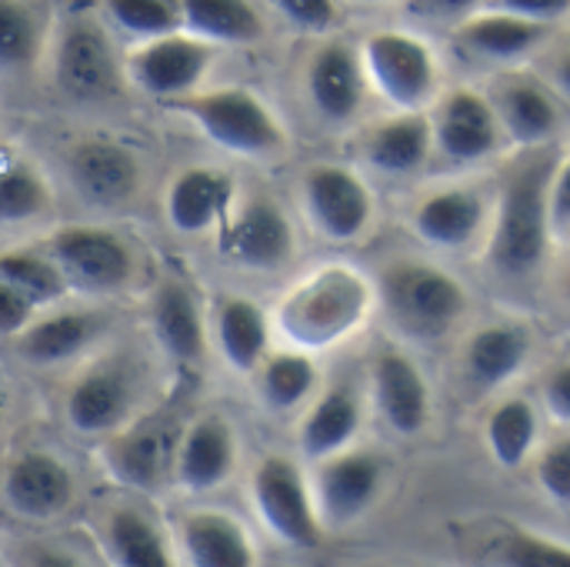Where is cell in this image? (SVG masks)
Here are the masks:
<instances>
[{
    "mask_svg": "<svg viewBox=\"0 0 570 567\" xmlns=\"http://www.w3.org/2000/svg\"><path fill=\"white\" fill-rule=\"evenodd\" d=\"M371 287L351 267H324L297 284L281 304L277 324L301 348H327L344 341L367 314Z\"/></svg>",
    "mask_w": 570,
    "mask_h": 567,
    "instance_id": "1",
    "label": "cell"
},
{
    "mask_svg": "<svg viewBox=\"0 0 570 567\" xmlns=\"http://www.w3.org/2000/svg\"><path fill=\"white\" fill-rule=\"evenodd\" d=\"M548 184L544 164H528L504 180L491 237V264L508 277H524L548 257Z\"/></svg>",
    "mask_w": 570,
    "mask_h": 567,
    "instance_id": "2",
    "label": "cell"
},
{
    "mask_svg": "<svg viewBox=\"0 0 570 567\" xmlns=\"http://www.w3.org/2000/svg\"><path fill=\"white\" fill-rule=\"evenodd\" d=\"M194 124L224 150L244 157H267L284 147V130L274 114L240 87H220L184 100Z\"/></svg>",
    "mask_w": 570,
    "mask_h": 567,
    "instance_id": "3",
    "label": "cell"
},
{
    "mask_svg": "<svg viewBox=\"0 0 570 567\" xmlns=\"http://www.w3.org/2000/svg\"><path fill=\"white\" fill-rule=\"evenodd\" d=\"M387 307L404 331L438 338L464 317L468 294L448 271L431 264H401L387 271Z\"/></svg>",
    "mask_w": 570,
    "mask_h": 567,
    "instance_id": "4",
    "label": "cell"
},
{
    "mask_svg": "<svg viewBox=\"0 0 570 567\" xmlns=\"http://www.w3.org/2000/svg\"><path fill=\"white\" fill-rule=\"evenodd\" d=\"M254 508L267 531L291 548L311 551L321 545L324 528L314 511V498L304 475L287 458H264L254 471Z\"/></svg>",
    "mask_w": 570,
    "mask_h": 567,
    "instance_id": "5",
    "label": "cell"
},
{
    "mask_svg": "<svg viewBox=\"0 0 570 567\" xmlns=\"http://www.w3.org/2000/svg\"><path fill=\"white\" fill-rule=\"evenodd\" d=\"M47 261L60 274L63 287L104 294L130 281L134 261L127 244L100 227H67L50 237Z\"/></svg>",
    "mask_w": 570,
    "mask_h": 567,
    "instance_id": "6",
    "label": "cell"
},
{
    "mask_svg": "<svg viewBox=\"0 0 570 567\" xmlns=\"http://www.w3.org/2000/svg\"><path fill=\"white\" fill-rule=\"evenodd\" d=\"M364 67L391 104L417 110L431 100L438 84V63L424 40L401 30H377L364 40Z\"/></svg>",
    "mask_w": 570,
    "mask_h": 567,
    "instance_id": "7",
    "label": "cell"
},
{
    "mask_svg": "<svg viewBox=\"0 0 570 567\" xmlns=\"http://www.w3.org/2000/svg\"><path fill=\"white\" fill-rule=\"evenodd\" d=\"M304 201L314 227L331 241H354L371 224L367 184L341 164H317L304 177Z\"/></svg>",
    "mask_w": 570,
    "mask_h": 567,
    "instance_id": "8",
    "label": "cell"
},
{
    "mask_svg": "<svg viewBox=\"0 0 570 567\" xmlns=\"http://www.w3.org/2000/svg\"><path fill=\"white\" fill-rule=\"evenodd\" d=\"M381 478H384V465L374 454H334L324 461V468L317 471V485H314V511L321 528H344L351 521H357L377 498L381 491Z\"/></svg>",
    "mask_w": 570,
    "mask_h": 567,
    "instance_id": "9",
    "label": "cell"
},
{
    "mask_svg": "<svg viewBox=\"0 0 570 567\" xmlns=\"http://www.w3.org/2000/svg\"><path fill=\"white\" fill-rule=\"evenodd\" d=\"M207 67H210V47L180 30L147 40L130 57V77L150 97H180L194 90L204 80Z\"/></svg>",
    "mask_w": 570,
    "mask_h": 567,
    "instance_id": "10",
    "label": "cell"
},
{
    "mask_svg": "<svg viewBox=\"0 0 570 567\" xmlns=\"http://www.w3.org/2000/svg\"><path fill=\"white\" fill-rule=\"evenodd\" d=\"M220 251L237 261L240 267L254 271H274L291 261L294 254V231L284 217V211L271 201L247 204L220 237Z\"/></svg>",
    "mask_w": 570,
    "mask_h": 567,
    "instance_id": "11",
    "label": "cell"
},
{
    "mask_svg": "<svg viewBox=\"0 0 570 567\" xmlns=\"http://www.w3.org/2000/svg\"><path fill=\"white\" fill-rule=\"evenodd\" d=\"M7 505L27 521H50L73 501V478L53 454H20L3 478Z\"/></svg>",
    "mask_w": 570,
    "mask_h": 567,
    "instance_id": "12",
    "label": "cell"
},
{
    "mask_svg": "<svg viewBox=\"0 0 570 567\" xmlns=\"http://www.w3.org/2000/svg\"><path fill=\"white\" fill-rule=\"evenodd\" d=\"M431 144L441 147L451 160H481L498 147V117L491 110V100L474 90H454L438 114V124L431 127Z\"/></svg>",
    "mask_w": 570,
    "mask_h": 567,
    "instance_id": "13",
    "label": "cell"
},
{
    "mask_svg": "<svg viewBox=\"0 0 570 567\" xmlns=\"http://www.w3.org/2000/svg\"><path fill=\"white\" fill-rule=\"evenodd\" d=\"M371 384H374L377 411L391 431L411 438L428 424V414H431L428 384H424L421 371L404 354H397V351L377 354L374 371H371Z\"/></svg>",
    "mask_w": 570,
    "mask_h": 567,
    "instance_id": "14",
    "label": "cell"
},
{
    "mask_svg": "<svg viewBox=\"0 0 570 567\" xmlns=\"http://www.w3.org/2000/svg\"><path fill=\"white\" fill-rule=\"evenodd\" d=\"M137 157L114 140H83L70 154V177L77 190L100 207L120 204L137 187Z\"/></svg>",
    "mask_w": 570,
    "mask_h": 567,
    "instance_id": "15",
    "label": "cell"
},
{
    "mask_svg": "<svg viewBox=\"0 0 570 567\" xmlns=\"http://www.w3.org/2000/svg\"><path fill=\"white\" fill-rule=\"evenodd\" d=\"M134 408V391L124 371L94 368L67 394V421L80 434L117 431Z\"/></svg>",
    "mask_w": 570,
    "mask_h": 567,
    "instance_id": "16",
    "label": "cell"
},
{
    "mask_svg": "<svg viewBox=\"0 0 570 567\" xmlns=\"http://www.w3.org/2000/svg\"><path fill=\"white\" fill-rule=\"evenodd\" d=\"M57 84L73 97H104L117 84L107 37L90 23H73L57 47Z\"/></svg>",
    "mask_w": 570,
    "mask_h": 567,
    "instance_id": "17",
    "label": "cell"
},
{
    "mask_svg": "<svg viewBox=\"0 0 570 567\" xmlns=\"http://www.w3.org/2000/svg\"><path fill=\"white\" fill-rule=\"evenodd\" d=\"M307 94L321 117L334 124L351 120L364 100V77L354 50L344 43H324L307 67Z\"/></svg>",
    "mask_w": 570,
    "mask_h": 567,
    "instance_id": "18",
    "label": "cell"
},
{
    "mask_svg": "<svg viewBox=\"0 0 570 567\" xmlns=\"http://www.w3.org/2000/svg\"><path fill=\"white\" fill-rule=\"evenodd\" d=\"M174 468H177V481L194 491V495H204V491H214L220 488L230 471H234V434L224 421H197L177 454H174Z\"/></svg>",
    "mask_w": 570,
    "mask_h": 567,
    "instance_id": "19",
    "label": "cell"
},
{
    "mask_svg": "<svg viewBox=\"0 0 570 567\" xmlns=\"http://www.w3.org/2000/svg\"><path fill=\"white\" fill-rule=\"evenodd\" d=\"M230 180L210 167H187L167 190V221L180 234H204L227 217Z\"/></svg>",
    "mask_w": 570,
    "mask_h": 567,
    "instance_id": "20",
    "label": "cell"
},
{
    "mask_svg": "<svg viewBox=\"0 0 570 567\" xmlns=\"http://www.w3.org/2000/svg\"><path fill=\"white\" fill-rule=\"evenodd\" d=\"M180 548L190 567H257L247 531L224 511H197L180 525Z\"/></svg>",
    "mask_w": 570,
    "mask_h": 567,
    "instance_id": "21",
    "label": "cell"
},
{
    "mask_svg": "<svg viewBox=\"0 0 570 567\" xmlns=\"http://www.w3.org/2000/svg\"><path fill=\"white\" fill-rule=\"evenodd\" d=\"M488 207L478 190L448 187L428 194L414 211V231L434 247H464L484 227Z\"/></svg>",
    "mask_w": 570,
    "mask_h": 567,
    "instance_id": "22",
    "label": "cell"
},
{
    "mask_svg": "<svg viewBox=\"0 0 570 567\" xmlns=\"http://www.w3.org/2000/svg\"><path fill=\"white\" fill-rule=\"evenodd\" d=\"M104 465L114 481L134 491H154L174 465V441L164 428H137L104 448Z\"/></svg>",
    "mask_w": 570,
    "mask_h": 567,
    "instance_id": "23",
    "label": "cell"
},
{
    "mask_svg": "<svg viewBox=\"0 0 570 567\" xmlns=\"http://www.w3.org/2000/svg\"><path fill=\"white\" fill-rule=\"evenodd\" d=\"M180 27L200 43H250L264 33V20L240 0H187L177 7Z\"/></svg>",
    "mask_w": 570,
    "mask_h": 567,
    "instance_id": "24",
    "label": "cell"
},
{
    "mask_svg": "<svg viewBox=\"0 0 570 567\" xmlns=\"http://www.w3.org/2000/svg\"><path fill=\"white\" fill-rule=\"evenodd\" d=\"M528 351H531V344H528V334L521 328H511V324L481 328L471 338L468 354H464L468 378L478 388H498L524 368Z\"/></svg>",
    "mask_w": 570,
    "mask_h": 567,
    "instance_id": "25",
    "label": "cell"
},
{
    "mask_svg": "<svg viewBox=\"0 0 570 567\" xmlns=\"http://www.w3.org/2000/svg\"><path fill=\"white\" fill-rule=\"evenodd\" d=\"M548 37V27L521 20L514 13L494 10V13H481L474 20H468L461 27V43L484 57V60H514L524 57L528 50H534L541 40Z\"/></svg>",
    "mask_w": 570,
    "mask_h": 567,
    "instance_id": "26",
    "label": "cell"
},
{
    "mask_svg": "<svg viewBox=\"0 0 570 567\" xmlns=\"http://www.w3.org/2000/svg\"><path fill=\"white\" fill-rule=\"evenodd\" d=\"M361 428V408L347 391H327L301 424V448L307 458L327 461L341 454Z\"/></svg>",
    "mask_w": 570,
    "mask_h": 567,
    "instance_id": "27",
    "label": "cell"
},
{
    "mask_svg": "<svg viewBox=\"0 0 570 567\" xmlns=\"http://www.w3.org/2000/svg\"><path fill=\"white\" fill-rule=\"evenodd\" d=\"M154 334L160 348L177 361H194L204 351V324L194 297L180 284H164L154 297Z\"/></svg>",
    "mask_w": 570,
    "mask_h": 567,
    "instance_id": "28",
    "label": "cell"
},
{
    "mask_svg": "<svg viewBox=\"0 0 570 567\" xmlns=\"http://www.w3.org/2000/svg\"><path fill=\"white\" fill-rule=\"evenodd\" d=\"M267 338H271V324L254 301L247 297L224 301L217 314V341H220L224 361L234 371H254L267 351Z\"/></svg>",
    "mask_w": 570,
    "mask_h": 567,
    "instance_id": "29",
    "label": "cell"
},
{
    "mask_svg": "<svg viewBox=\"0 0 570 567\" xmlns=\"http://www.w3.org/2000/svg\"><path fill=\"white\" fill-rule=\"evenodd\" d=\"M104 548L114 567H174L164 535L140 511L117 508L104 528Z\"/></svg>",
    "mask_w": 570,
    "mask_h": 567,
    "instance_id": "30",
    "label": "cell"
},
{
    "mask_svg": "<svg viewBox=\"0 0 570 567\" xmlns=\"http://www.w3.org/2000/svg\"><path fill=\"white\" fill-rule=\"evenodd\" d=\"M494 117L508 127V134L521 144H544L558 127V107L544 87L531 80H514L501 87Z\"/></svg>",
    "mask_w": 570,
    "mask_h": 567,
    "instance_id": "31",
    "label": "cell"
},
{
    "mask_svg": "<svg viewBox=\"0 0 570 567\" xmlns=\"http://www.w3.org/2000/svg\"><path fill=\"white\" fill-rule=\"evenodd\" d=\"M431 154V124L421 114L397 117L374 130L367 140V160L384 174H411L417 170Z\"/></svg>",
    "mask_w": 570,
    "mask_h": 567,
    "instance_id": "32",
    "label": "cell"
},
{
    "mask_svg": "<svg viewBox=\"0 0 570 567\" xmlns=\"http://www.w3.org/2000/svg\"><path fill=\"white\" fill-rule=\"evenodd\" d=\"M94 328L97 324L87 314H53L37 324H27L17 334V351L30 364H60L90 344Z\"/></svg>",
    "mask_w": 570,
    "mask_h": 567,
    "instance_id": "33",
    "label": "cell"
},
{
    "mask_svg": "<svg viewBox=\"0 0 570 567\" xmlns=\"http://www.w3.org/2000/svg\"><path fill=\"white\" fill-rule=\"evenodd\" d=\"M50 204L47 184L17 157H0V227L27 224Z\"/></svg>",
    "mask_w": 570,
    "mask_h": 567,
    "instance_id": "34",
    "label": "cell"
},
{
    "mask_svg": "<svg viewBox=\"0 0 570 567\" xmlns=\"http://www.w3.org/2000/svg\"><path fill=\"white\" fill-rule=\"evenodd\" d=\"M538 438V414L528 401H504L488 421V444L504 468H521Z\"/></svg>",
    "mask_w": 570,
    "mask_h": 567,
    "instance_id": "35",
    "label": "cell"
},
{
    "mask_svg": "<svg viewBox=\"0 0 570 567\" xmlns=\"http://www.w3.org/2000/svg\"><path fill=\"white\" fill-rule=\"evenodd\" d=\"M0 284L20 294L30 307L33 304H50L63 294V281L53 271L47 257L23 254V251H7L0 254Z\"/></svg>",
    "mask_w": 570,
    "mask_h": 567,
    "instance_id": "36",
    "label": "cell"
},
{
    "mask_svg": "<svg viewBox=\"0 0 570 567\" xmlns=\"http://www.w3.org/2000/svg\"><path fill=\"white\" fill-rule=\"evenodd\" d=\"M317 384V368L307 354H274L264 364L261 391L274 411L297 408Z\"/></svg>",
    "mask_w": 570,
    "mask_h": 567,
    "instance_id": "37",
    "label": "cell"
},
{
    "mask_svg": "<svg viewBox=\"0 0 570 567\" xmlns=\"http://www.w3.org/2000/svg\"><path fill=\"white\" fill-rule=\"evenodd\" d=\"M107 10H110V20L124 33H130L144 43L177 33V27H180V10H177V3H167V0H117Z\"/></svg>",
    "mask_w": 570,
    "mask_h": 567,
    "instance_id": "38",
    "label": "cell"
},
{
    "mask_svg": "<svg viewBox=\"0 0 570 567\" xmlns=\"http://www.w3.org/2000/svg\"><path fill=\"white\" fill-rule=\"evenodd\" d=\"M40 30L27 7L0 0V70H20L37 57Z\"/></svg>",
    "mask_w": 570,
    "mask_h": 567,
    "instance_id": "39",
    "label": "cell"
},
{
    "mask_svg": "<svg viewBox=\"0 0 570 567\" xmlns=\"http://www.w3.org/2000/svg\"><path fill=\"white\" fill-rule=\"evenodd\" d=\"M501 567H570V551L561 541H548L538 535H514L511 541H504Z\"/></svg>",
    "mask_w": 570,
    "mask_h": 567,
    "instance_id": "40",
    "label": "cell"
},
{
    "mask_svg": "<svg viewBox=\"0 0 570 567\" xmlns=\"http://www.w3.org/2000/svg\"><path fill=\"white\" fill-rule=\"evenodd\" d=\"M538 481L548 491L551 501L568 505L570 501V441H558L551 451H544L538 465Z\"/></svg>",
    "mask_w": 570,
    "mask_h": 567,
    "instance_id": "41",
    "label": "cell"
},
{
    "mask_svg": "<svg viewBox=\"0 0 570 567\" xmlns=\"http://www.w3.org/2000/svg\"><path fill=\"white\" fill-rule=\"evenodd\" d=\"M568 207H570V170L568 164L558 167L554 180L548 184V231L551 237H568Z\"/></svg>",
    "mask_w": 570,
    "mask_h": 567,
    "instance_id": "42",
    "label": "cell"
},
{
    "mask_svg": "<svg viewBox=\"0 0 570 567\" xmlns=\"http://www.w3.org/2000/svg\"><path fill=\"white\" fill-rule=\"evenodd\" d=\"M277 10L304 30H324L334 20V3L327 0H284Z\"/></svg>",
    "mask_w": 570,
    "mask_h": 567,
    "instance_id": "43",
    "label": "cell"
},
{
    "mask_svg": "<svg viewBox=\"0 0 570 567\" xmlns=\"http://www.w3.org/2000/svg\"><path fill=\"white\" fill-rule=\"evenodd\" d=\"M568 0H508V3H501L498 10H504V13H514V17H521V20H531V23H541V27H548L551 20H558V17H564L568 13Z\"/></svg>",
    "mask_w": 570,
    "mask_h": 567,
    "instance_id": "44",
    "label": "cell"
},
{
    "mask_svg": "<svg viewBox=\"0 0 570 567\" xmlns=\"http://www.w3.org/2000/svg\"><path fill=\"white\" fill-rule=\"evenodd\" d=\"M30 317H33V307L20 294H13L10 287L0 284V338L20 334L30 324Z\"/></svg>",
    "mask_w": 570,
    "mask_h": 567,
    "instance_id": "45",
    "label": "cell"
},
{
    "mask_svg": "<svg viewBox=\"0 0 570 567\" xmlns=\"http://www.w3.org/2000/svg\"><path fill=\"white\" fill-rule=\"evenodd\" d=\"M544 404L548 411L558 418V421H568L570 418V368L561 364L551 378H548V388H544Z\"/></svg>",
    "mask_w": 570,
    "mask_h": 567,
    "instance_id": "46",
    "label": "cell"
},
{
    "mask_svg": "<svg viewBox=\"0 0 570 567\" xmlns=\"http://www.w3.org/2000/svg\"><path fill=\"white\" fill-rule=\"evenodd\" d=\"M461 10H468V3L451 0V3H407V13L414 17H458Z\"/></svg>",
    "mask_w": 570,
    "mask_h": 567,
    "instance_id": "47",
    "label": "cell"
},
{
    "mask_svg": "<svg viewBox=\"0 0 570 567\" xmlns=\"http://www.w3.org/2000/svg\"><path fill=\"white\" fill-rule=\"evenodd\" d=\"M30 567H80L73 558H67V555H53V551H43V555H37L33 558V565Z\"/></svg>",
    "mask_w": 570,
    "mask_h": 567,
    "instance_id": "48",
    "label": "cell"
}]
</instances>
